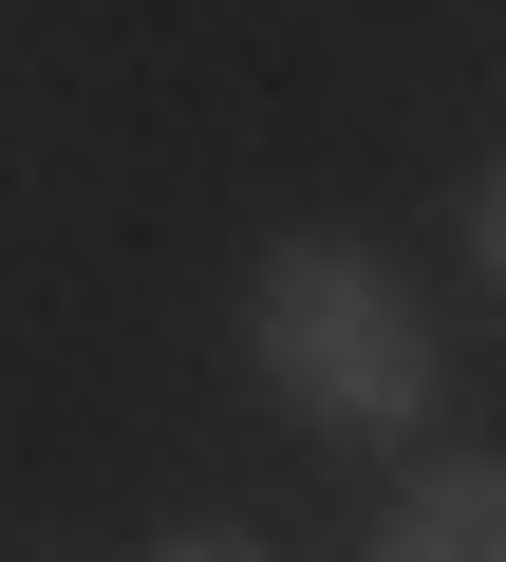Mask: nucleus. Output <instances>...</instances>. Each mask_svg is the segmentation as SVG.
Instances as JSON below:
<instances>
[{"label":"nucleus","instance_id":"1","mask_svg":"<svg viewBox=\"0 0 506 562\" xmlns=\"http://www.w3.org/2000/svg\"><path fill=\"white\" fill-rule=\"evenodd\" d=\"M244 357H263V394L338 450H394L431 413V319H413V281L357 244V225H301L263 244V281H244Z\"/></svg>","mask_w":506,"mask_h":562},{"label":"nucleus","instance_id":"2","mask_svg":"<svg viewBox=\"0 0 506 562\" xmlns=\"http://www.w3.org/2000/svg\"><path fill=\"white\" fill-rule=\"evenodd\" d=\"M375 562H506V469H487V450L413 469V487H394V525H375Z\"/></svg>","mask_w":506,"mask_h":562},{"label":"nucleus","instance_id":"3","mask_svg":"<svg viewBox=\"0 0 506 562\" xmlns=\"http://www.w3.org/2000/svg\"><path fill=\"white\" fill-rule=\"evenodd\" d=\"M150 562H263V543H244V525H188V543H150Z\"/></svg>","mask_w":506,"mask_h":562},{"label":"nucleus","instance_id":"4","mask_svg":"<svg viewBox=\"0 0 506 562\" xmlns=\"http://www.w3.org/2000/svg\"><path fill=\"white\" fill-rule=\"evenodd\" d=\"M487 262H506V169H487Z\"/></svg>","mask_w":506,"mask_h":562}]
</instances>
